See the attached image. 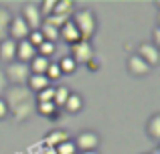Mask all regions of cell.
Instances as JSON below:
<instances>
[{
    "instance_id": "1",
    "label": "cell",
    "mask_w": 160,
    "mask_h": 154,
    "mask_svg": "<svg viewBox=\"0 0 160 154\" xmlns=\"http://www.w3.org/2000/svg\"><path fill=\"white\" fill-rule=\"evenodd\" d=\"M2 99L8 107V116H12L16 122H27L35 114L37 99L35 93L27 87H8Z\"/></svg>"
},
{
    "instance_id": "25",
    "label": "cell",
    "mask_w": 160,
    "mask_h": 154,
    "mask_svg": "<svg viewBox=\"0 0 160 154\" xmlns=\"http://www.w3.org/2000/svg\"><path fill=\"white\" fill-rule=\"evenodd\" d=\"M55 49H57V45H55V43H49V41H45V43L41 45L39 49H37V55H39V57H45V59H49V57L55 53Z\"/></svg>"
},
{
    "instance_id": "10",
    "label": "cell",
    "mask_w": 160,
    "mask_h": 154,
    "mask_svg": "<svg viewBox=\"0 0 160 154\" xmlns=\"http://www.w3.org/2000/svg\"><path fill=\"white\" fill-rule=\"evenodd\" d=\"M59 39H61V41H65L67 45H75V43H79V41H81L77 27H75V24L71 22V18L67 20V22L63 24L61 28H59Z\"/></svg>"
},
{
    "instance_id": "34",
    "label": "cell",
    "mask_w": 160,
    "mask_h": 154,
    "mask_svg": "<svg viewBox=\"0 0 160 154\" xmlns=\"http://www.w3.org/2000/svg\"><path fill=\"white\" fill-rule=\"evenodd\" d=\"M152 37H154V41H152V45H158V43H160V31H158V28H154V32H152Z\"/></svg>"
},
{
    "instance_id": "22",
    "label": "cell",
    "mask_w": 160,
    "mask_h": 154,
    "mask_svg": "<svg viewBox=\"0 0 160 154\" xmlns=\"http://www.w3.org/2000/svg\"><path fill=\"white\" fill-rule=\"evenodd\" d=\"M39 32L43 35L45 41H49V43H55V41H59V28H55V27H51V24H47L45 20H43V24H41Z\"/></svg>"
},
{
    "instance_id": "17",
    "label": "cell",
    "mask_w": 160,
    "mask_h": 154,
    "mask_svg": "<svg viewBox=\"0 0 160 154\" xmlns=\"http://www.w3.org/2000/svg\"><path fill=\"white\" fill-rule=\"evenodd\" d=\"M12 14L6 6H0V43L8 39V27H10Z\"/></svg>"
},
{
    "instance_id": "27",
    "label": "cell",
    "mask_w": 160,
    "mask_h": 154,
    "mask_svg": "<svg viewBox=\"0 0 160 154\" xmlns=\"http://www.w3.org/2000/svg\"><path fill=\"white\" fill-rule=\"evenodd\" d=\"M43 20H45L47 24H51V27H55V28H61L69 18H65V16H57V14H49V16H45Z\"/></svg>"
},
{
    "instance_id": "5",
    "label": "cell",
    "mask_w": 160,
    "mask_h": 154,
    "mask_svg": "<svg viewBox=\"0 0 160 154\" xmlns=\"http://www.w3.org/2000/svg\"><path fill=\"white\" fill-rule=\"evenodd\" d=\"M77 152H89V150H98L99 146V134L93 130H85V132H79V136L73 140Z\"/></svg>"
},
{
    "instance_id": "11",
    "label": "cell",
    "mask_w": 160,
    "mask_h": 154,
    "mask_svg": "<svg viewBox=\"0 0 160 154\" xmlns=\"http://www.w3.org/2000/svg\"><path fill=\"white\" fill-rule=\"evenodd\" d=\"M65 140H71L69 132L63 130V128H55V130H51V132L45 134V146H47V148H57L59 144H63Z\"/></svg>"
},
{
    "instance_id": "2",
    "label": "cell",
    "mask_w": 160,
    "mask_h": 154,
    "mask_svg": "<svg viewBox=\"0 0 160 154\" xmlns=\"http://www.w3.org/2000/svg\"><path fill=\"white\" fill-rule=\"evenodd\" d=\"M71 22L77 27L81 41H89V43H91L93 35L98 32V18H95L93 10H91V8H81V10H75L73 16H71Z\"/></svg>"
},
{
    "instance_id": "7",
    "label": "cell",
    "mask_w": 160,
    "mask_h": 154,
    "mask_svg": "<svg viewBox=\"0 0 160 154\" xmlns=\"http://www.w3.org/2000/svg\"><path fill=\"white\" fill-rule=\"evenodd\" d=\"M20 18L27 22V27L31 28V31H39L41 24H43V14H41V10H39L37 4H27V6L22 8Z\"/></svg>"
},
{
    "instance_id": "9",
    "label": "cell",
    "mask_w": 160,
    "mask_h": 154,
    "mask_svg": "<svg viewBox=\"0 0 160 154\" xmlns=\"http://www.w3.org/2000/svg\"><path fill=\"white\" fill-rule=\"evenodd\" d=\"M126 67H128V73H132L134 77H144L150 73V67L138 55H130L128 61H126Z\"/></svg>"
},
{
    "instance_id": "37",
    "label": "cell",
    "mask_w": 160,
    "mask_h": 154,
    "mask_svg": "<svg viewBox=\"0 0 160 154\" xmlns=\"http://www.w3.org/2000/svg\"><path fill=\"white\" fill-rule=\"evenodd\" d=\"M150 154H160V148H154V150L150 152Z\"/></svg>"
},
{
    "instance_id": "14",
    "label": "cell",
    "mask_w": 160,
    "mask_h": 154,
    "mask_svg": "<svg viewBox=\"0 0 160 154\" xmlns=\"http://www.w3.org/2000/svg\"><path fill=\"white\" fill-rule=\"evenodd\" d=\"M49 63L51 61L45 59V57H32L31 61H28V71H31V75H45V71H47Z\"/></svg>"
},
{
    "instance_id": "21",
    "label": "cell",
    "mask_w": 160,
    "mask_h": 154,
    "mask_svg": "<svg viewBox=\"0 0 160 154\" xmlns=\"http://www.w3.org/2000/svg\"><path fill=\"white\" fill-rule=\"evenodd\" d=\"M69 95H71V89L67 85H59V87H55V97H53V103L61 110L63 106H65V102L69 99Z\"/></svg>"
},
{
    "instance_id": "26",
    "label": "cell",
    "mask_w": 160,
    "mask_h": 154,
    "mask_svg": "<svg viewBox=\"0 0 160 154\" xmlns=\"http://www.w3.org/2000/svg\"><path fill=\"white\" fill-rule=\"evenodd\" d=\"M53 97H55V87L49 85L47 89H43V91H39V93L35 95V99H37V103H45V102H53Z\"/></svg>"
},
{
    "instance_id": "6",
    "label": "cell",
    "mask_w": 160,
    "mask_h": 154,
    "mask_svg": "<svg viewBox=\"0 0 160 154\" xmlns=\"http://www.w3.org/2000/svg\"><path fill=\"white\" fill-rule=\"evenodd\" d=\"M136 55L140 57V59L144 61L150 69L156 67L158 61H160V51H158L156 45H152V43H142V45H138V53H136Z\"/></svg>"
},
{
    "instance_id": "4",
    "label": "cell",
    "mask_w": 160,
    "mask_h": 154,
    "mask_svg": "<svg viewBox=\"0 0 160 154\" xmlns=\"http://www.w3.org/2000/svg\"><path fill=\"white\" fill-rule=\"evenodd\" d=\"M73 61L77 65H87L91 59H95V51H93V45L89 41H79V43L71 45V55Z\"/></svg>"
},
{
    "instance_id": "28",
    "label": "cell",
    "mask_w": 160,
    "mask_h": 154,
    "mask_svg": "<svg viewBox=\"0 0 160 154\" xmlns=\"http://www.w3.org/2000/svg\"><path fill=\"white\" fill-rule=\"evenodd\" d=\"M63 73H61V69H59V65L57 63H49V67H47V71H45V77L49 79V81H55V79H59Z\"/></svg>"
},
{
    "instance_id": "31",
    "label": "cell",
    "mask_w": 160,
    "mask_h": 154,
    "mask_svg": "<svg viewBox=\"0 0 160 154\" xmlns=\"http://www.w3.org/2000/svg\"><path fill=\"white\" fill-rule=\"evenodd\" d=\"M6 118H8V107H6V103H4V99L0 97V122L6 120Z\"/></svg>"
},
{
    "instance_id": "15",
    "label": "cell",
    "mask_w": 160,
    "mask_h": 154,
    "mask_svg": "<svg viewBox=\"0 0 160 154\" xmlns=\"http://www.w3.org/2000/svg\"><path fill=\"white\" fill-rule=\"evenodd\" d=\"M51 85V81H49L45 75H31L27 81V89H31L32 93H39V91L47 89V87Z\"/></svg>"
},
{
    "instance_id": "24",
    "label": "cell",
    "mask_w": 160,
    "mask_h": 154,
    "mask_svg": "<svg viewBox=\"0 0 160 154\" xmlns=\"http://www.w3.org/2000/svg\"><path fill=\"white\" fill-rule=\"evenodd\" d=\"M55 154H77V148H75L73 140H65L63 144H59L55 148Z\"/></svg>"
},
{
    "instance_id": "23",
    "label": "cell",
    "mask_w": 160,
    "mask_h": 154,
    "mask_svg": "<svg viewBox=\"0 0 160 154\" xmlns=\"http://www.w3.org/2000/svg\"><path fill=\"white\" fill-rule=\"evenodd\" d=\"M57 65H59V69H61V73H63V75H73V73L77 71V63H75V61H73V57H69V55H67V57H63V59L59 61Z\"/></svg>"
},
{
    "instance_id": "29",
    "label": "cell",
    "mask_w": 160,
    "mask_h": 154,
    "mask_svg": "<svg viewBox=\"0 0 160 154\" xmlns=\"http://www.w3.org/2000/svg\"><path fill=\"white\" fill-rule=\"evenodd\" d=\"M27 41H28V43H31V45H32V47H35V49H39L41 45L45 43L43 35H41L39 31H31V32H28V39H27Z\"/></svg>"
},
{
    "instance_id": "33",
    "label": "cell",
    "mask_w": 160,
    "mask_h": 154,
    "mask_svg": "<svg viewBox=\"0 0 160 154\" xmlns=\"http://www.w3.org/2000/svg\"><path fill=\"white\" fill-rule=\"evenodd\" d=\"M87 69H89V71H98V69H99V63H98V59H91L89 63H87Z\"/></svg>"
},
{
    "instance_id": "3",
    "label": "cell",
    "mask_w": 160,
    "mask_h": 154,
    "mask_svg": "<svg viewBox=\"0 0 160 154\" xmlns=\"http://www.w3.org/2000/svg\"><path fill=\"white\" fill-rule=\"evenodd\" d=\"M4 75H6V81H8L10 87H27V81H28V77H31V71H28L27 63L12 61V63L6 65Z\"/></svg>"
},
{
    "instance_id": "19",
    "label": "cell",
    "mask_w": 160,
    "mask_h": 154,
    "mask_svg": "<svg viewBox=\"0 0 160 154\" xmlns=\"http://www.w3.org/2000/svg\"><path fill=\"white\" fill-rule=\"evenodd\" d=\"M35 112H37V114H41V116H45V118H53V120H57V118H59V114H61V110H59V107L55 106L53 102L37 103Z\"/></svg>"
},
{
    "instance_id": "16",
    "label": "cell",
    "mask_w": 160,
    "mask_h": 154,
    "mask_svg": "<svg viewBox=\"0 0 160 154\" xmlns=\"http://www.w3.org/2000/svg\"><path fill=\"white\" fill-rule=\"evenodd\" d=\"M75 12V4L71 0H57L55 2V8H53V14L57 16H65V18H71Z\"/></svg>"
},
{
    "instance_id": "30",
    "label": "cell",
    "mask_w": 160,
    "mask_h": 154,
    "mask_svg": "<svg viewBox=\"0 0 160 154\" xmlns=\"http://www.w3.org/2000/svg\"><path fill=\"white\" fill-rule=\"evenodd\" d=\"M55 2H57V0H43V2H41L39 10H41V14H43V18H45V16H49V14H53Z\"/></svg>"
},
{
    "instance_id": "8",
    "label": "cell",
    "mask_w": 160,
    "mask_h": 154,
    "mask_svg": "<svg viewBox=\"0 0 160 154\" xmlns=\"http://www.w3.org/2000/svg\"><path fill=\"white\" fill-rule=\"evenodd\" d=\"M28 32H31V28L27 27V22H24L20 16H12L10 27H8V39L14 41V43H18V41H27Z\"/></svg>"
},
{
    "instance_id": "20",
    "label": "cell",
    "mask_w": 160,
    "mask_h": 154,
    "mask_svg": "<svg viewBox=\"0 0 160 154\" xmlns=\"http://www.w3.org/2000/svg\"><path fill=\"white\" fill-rule=\"evenodd\" d=\"M146 132H148V136L154 140V142L160 140V114H154L152 118L148 120V124H146Z\"/></svg>"
},
{
    "instance_id": "35",
    "label": "cell",
    "mask_w": 160,
    "mask_h": 154,
    "mask_svg": "<svg viewBox=\"0 0 160 154\" xmlns=\"http://www.w3.org/2000/svg\"><path fill=\"white\" fill-rule=\"evenodd\" d=\"M43 154H55V148H47V150H45Z\"/></svg>"
},
{
    "instance_id": "36",
    "label": "cell",
    "mask_w": 160,
    "mask_h": 154,
    "mask_svg": "<svg viewBox=\"0 0 160 154\" xmlns=\"http://www.w3.org/2000/svg\"><path fill=\"white\" fill-rule=\"evenodd\" d=\"M79 154H99L98 150H89V152H79Z\"/></svg>"
},
{
    "instance_id": "32",
    "label": "cell",
    "mask_w": 160,
    "mask_h": 154,
    "mask_svg": "<svg viewBox=\"0 0 160 154\" xmlns=\"http://www.w3.org/2000/svg\"><path fill=\"white\" fill-rule=\"evenodd\" d=\"M8 81H6V75H4V71H0V91H6L8 89Z\"/></svg>"
},
{
    "instance_id": "13",
    "label": "cell",
    "mask_w": 160,
    "mask_h": 154,
    "mask_svg": "<svg viewBox=\"0 0 160 154\" xmlns=\"http://www.w3.org/2000/svg\"><path fill=\"white\" fill-rule=\"evenodd\" d=\"M0 61H4V63H12V61H16V43L10 39L2 41L0 43Z\"/></svg>"
},
{
    "instance_id": "12",
    "label": "cell",
    "mask_w": 160,
    "mask_h": 154,
    "mask_svg": "<svg viewBox=\"0 0 160 154\" xmlns=\"http://www.w3.org/2000/svg\"><path fill=\"white\" fill-rule=\"evenodd\" d=\"M32 57H37V49L32 47L28 41H18V43H16V61L28 65V61H31Z\"/></svg>"
},
{
    "instance_id": "18",
    "label": "cell",
    "mask_w": 160,
    "mask_h": 154,
    "mask_svg": "<svg viewBox=\"0 0 160 154\" xmlns=\"http://www.w3.org/2000/svg\"><path fill=\"white\" fill-rule=\"evenodd\" d=\"M63 110H65L67 114H79V112L83 110V97L79 93H73V91H71V95H69V99L65 102Z\"/></svg>"
}]
</instances>
